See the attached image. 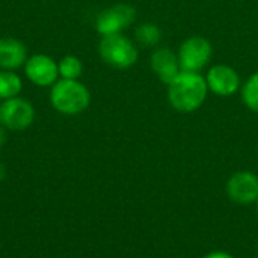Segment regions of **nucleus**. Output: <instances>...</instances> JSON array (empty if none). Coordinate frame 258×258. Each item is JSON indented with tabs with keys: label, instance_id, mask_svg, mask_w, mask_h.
I'll return each mask as SVG.
<instances>
[{
	"label": "nucleus",
	"instance_id": "nucleus-9",
	"mask_svg": "<svg viewBox=\"0 0 258 258\" xmlns=\"http://www.w3.org/2000/svg\"><path fill=\"white\" fill-rule=\"evenodd\" d=\"M227 194L231 201L249 206L258 203V175L251 171L233 174L227 183Z\"/></svg>",
	"mask_w": 258,
	"mask_h": 258
},
{
	"label": "nucleus",
	"instance_id": "nucleus-15",
	"mask_svg": "<svg viewBox=\"0 0 258 258\" xmlns=\"http://www.w3.org/2000/svg\"><path fill=\"white\" fill-rule=\"evenodd\" d=\"M242 101L251 112L258 113V71L242 85Z\"/></svg>",
	"mask_w": 258,
	"mask_h": 258
},
{
	"label": "nucleus",
	"instance_id": "nucleus-18",
	"mask_svg": "<svg viewBox=\"0 0 258 258\" xmlns=\"http://www.w3.org/2000/svg\"><path fill=\"white\" fill-rule=\"evenodd\" d=\"M5 177H6V168H5L3 163H0V181H2Z\"/></svg>",
	"mask_w": 258,
	"mask_h": 258
},
{
	"label": "nucleus",
	"instance_id": "nucleus-17",
	"mask_svg": "<svg viewBox=\"0 0 258 258\" xmlns=\"http://www.w3.org/2000/svg\"><path fill=\"white\" fill-rule=\"evenodd\" d=\"M6 139H8V136H6V128L0 124V150H2L3 145L6 144Z\"/></svg>",
	"mask_w": 258,
	"mask_h": 258
},
{
	"label": "nucleus",
	"instance_id": "nucleus-7",
	"mask_svg": "<svg viewBox=\"0 0 258 258\" xmlns=\"http://www.w3.org/2000/svg\"><path fill=\"white\" fill-rule=\"evenodd\" d=\"M26 77L39 88L53 86L59 80V63L47 54H33L24 63Z\"/></svg>",
	"mask_w": 258,
	"mask_h": 258
},
{
	"label": "nucleus",
	"instance_id": "nucleus-16",
	"mask_svg": "<svg viewBox=\"0 0 258 258\" xmlns=\"http://www.w3.org/2000/svg\"><path fill=\"white\" fill-rule=\"evenodd\" d=\"M203 258H234L231 254L228 252H222V251H215V252H210L207 255H204Z\"/></svg>",
	"mask_w": 258,
	"mask_h": 258
},
{
	"label": "nucleus",
	"instance_id": "nucleus-4",
	"mask_svg": "<svg viewBox=\"0 0 258 258\" xmlns=\"http://www.w3.org/2000/svg\"><path fill=\"white\" fill-rule=\"evenodd\" d=\"M177 56L181 71L201 73L209 65L213 56V45L207 38L201 35H194L181 42Z\"/></svg>",
	"mask_w": 258,
	"mask_h": 258
},
{
	"label": "nucleus",
	"instance_id": "nucleus-20",
	"mask_svg": "<svg viewBox=\"0 0 258 258\" xmlns=\"http://www.w3.org/2000/svg\"><path fill=\"white\" fill-rule=\"evenodd\" d=\"M257 258H258V257H257Z\"/></svg>",
	"mask_w": 258,
	"mask_h": 258
},
{
	"label": "nucleus",
	"instance_id": "nucleus-19",
	"mask_svg": "<svg viewBox=\"0 0 258 258\" xmlns=\"http://www.w3.org/2000/svg\"><path fill=\"white\" fill-rule=\"evenodd\" d=\"M257 213H258V203H257Z\"/></svg>",
	"mask_w": 258,
	"mask_h": 258
},
{
	"label": "nucleus",
	"instance_id": "nucleus-8",
	"mask_svg": "<svg viewBox=\"0 0 258 258\" xmlns=\"http://www.w3.org/2000/svg\"><path fill=\"white\" fill-rule=\"evenodd\" d=\"M204 77L209 91L219 97H231L242 88L239 73L230 65H224V63L213 65L210 67V70Z\"/></svg>",
	"mask_w": 258,
	"mask_h": 258
},
{
	"label": "nucleus",
	"instance_id": "nucleus-3",
	"mask_svg": "<svg viewBox=\"0 0 258 258\" xmlns=\"http://www.w3.org/2000/svg\"><path fill=\"white\" fill-rule=\"evenodd\" d=\"M98 53L107 65L116 70H127L133 67L139 57L138 47L124 33L101 36Z\"/></svg>",
	"mask_w": 258,
	"mask_h": 258
},
{
	"label": "nucleus",
	"instance_id": "nucleus-5",
	"mask_svg": "<svg viewBox=\"0 0 258 258\" xmlns=\"http://www.w3.org/2000/svg\"><path fill=\"white\" fill-rule=\"evenodd\" d=\"M35 121V107L30 101L18 97L0 103V124L11 132H23Z\"/></svg>",
	"mask_w": 258,
	"mask_h": 258
},
{
	"label": "nucleus",
	"instance_id": "nucleus-2",
	"mask_svg": "<svg viewBox=\"0 0 258 258\" xmlns=\"http://www.w3.org/2000/svg\"><path fill=\"white\" fill-rule=\"evenodd\" d=\"M53 109L62 115L74 116L85 112L91 104L89 89L79 80L59 79L50 91Z\"/></svg>",
	"mask_w": 258,
	"mask_h": 258
},
{
	"label": "nucleus",
	"instance_id": "nucleus-12",
	"mask_svg": "<svg viewBox=\"0 0 258 258\" xmlns=\"http://www.w3.org/2000/svg\"><path fill=\"white\" fill-rule=\"evenodd\" d=\"M23 91V80L21 77L9 70L0 71V100H9L18 97Z\"/></svg>",
	"mask_w": 258,
	"mask_h": 258
},
{
	"label": "nucleus",
	"instance_id": "nucleus-13",
	"mask_svg": "<svg viewBox=\"0 0 258 258\" xmlns=\"http://www.w3.org/2000/svg\"><path fill=\"white\" fill-rule=\"evenodd\" d=\"M135 38L144 47H156L162 39V30L154 23H142L136 27Z\"/></svg>",
	"mask_w": 258,
	"mask_h": 258
},
{
	"label": "nucleus",
	"instance_id": "nucleus-6",
	"mask_svg": "<svg viewBox=\"0 0 258 258\" xmlns=\"http://www.w3.org/2000/svg\"><path fill=\"white\" fill-rule=\"evenodd\" d=\"M136 20V9L125 3L113 5L97 15L95 30L101 36L122 33L127 27H130Z\"/></svg>",
	"mask_w": 258,
	"mask_h": 258
},
{
	"label": "nucleus",
	"instance_id": "nucleus-1",
	"mask_svg": "<svg viewBox=\"0 0 258 258\" xmlns=\"http://www.w3.org/2000/svg\"><path fill=\"white\" fill-rule=\"evenodd\" d=\"M209 86L206 77L200 73L181 71L168 85V101L180 113L197 112L207 100Z\"/></svg>",
	"mask_w": 258,
	"mask_h": 258
},
{
	"label": "nucleus",
	"instance_id": "nucleus-14",
	"mask_svg": "<svg viewBox=\"0 0 258 258\" xmlns=\"http://www.w3.org/2000/svg\"><path fill=\"white\" fill-rule=\"evenodd\" d=\"M82 73H83V63L77 56L68 54L59 60V77L60 79L79 80Z\"/></svg>",
	"mask_w": 258,
	"mask_h": 258
},
{
	"label": "nucleus",
	"instance_id": "nucleus-11",
	"mask_svg": "<svg viewBox=\"0 0 258 258\" xmlns=\"http://www.w3.org/2000/svg\"><path fill=\"white\" fill-rule=\"evenodd\" d=\"M27 60L26 45L11 36L0 38V68L14 71L20 67H24Z\"/></svg>",
	"mask_w": 258,
	"mask_h": 258
},
{
	"label": "nucleus",
	"instance_id": "nucleus-10",
	"mask_svg": "<svg viewBox=\"0 0 258 258\" xmlns=\"http://www.w3.org/2000/svg\"><path fill=\"white\" fill-rule=\"evenodd\" d=\"M150 65H151V70L156 74V77L165 85H169L181 73L178 56L169 47L156 48L151 53Z\"/></svg>",
	"mask_w": 258,
	"mask_h": 258
}]
</instances>
